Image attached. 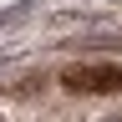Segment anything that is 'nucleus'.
<instances>
[{"label": "nucleus", "mask_w": 122, "mask_h": 122, "mask_svg": "<svg viewBox=\"0 0 122 122\" xmlns=\"http://www.w3.org/2000/svg\"><path fill=\"white\" fill-rule=\"evenodd\" d=\"M71 92H117L122 86V71L117 66H76V71H66L61 76Z\"/></svg>", "instance_id": "obj_1"}, {"label": "nucleus", "mask_w": 122, "mask_h": 122, "mask_svg": "<svg viewBox=\"0 0 122 122\" xmlns=\"http://www.w3.org/2000/svg\"><path fill=\"white\" fill-rule=\"evenodd\" d=\"M102 122H122V117H102Z\"/></svg>", "instance_id": "obj_2"}]
</instances>
